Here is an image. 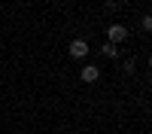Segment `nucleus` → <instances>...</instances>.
Listing matches in <instances>:
<instances>
[{
    "label": "nucleus",
    "mask_w": 152,
    "mask_h": 134,
    "mask_svg": "<svg viewBox=\"0 0 152 134\" xmlns=\"http://www.w3.org/2000/svg\"><path fill=\"white\" fill-rule=\"evenodd\" d=\"M70 55L73 58H85L88 55V43L85 40H70Z\"/></svg>",
    "instance_id": "2"
},
{
    "label": "nucleus",
    "mask_w": 152,
    "mask_h": 134,
    "mask_svg": "<svg viewBox=\"0 0 152 134\" xmlns=\"http://www.w3.org/2000/svg\"><path fill=\"white\" fill-rule=\"evenodd\" d=\"M97 76H100L97 67H82V82H94Z\"/></svg>",
    "instance_id": "3"
},
{
    "label": "nucleus",
    "mask_w": 152,
    "mask_h": 134,
    "mask_svg": "<svg viewBox=\"0 0 152 134\" xmlns=\"http://www.w3.org/2000/svg\"><path fill=\"white\" fill-rule=\"evenodd\" d=\"M100 52H104L107 58H116V55H119V49H116V43H110V40H107V43H104V49H100Z\"/></svg>",
    "instance_id": "4"
},
{
    "label": "nucleus",
    "mask_w": 152,
    "mask_h": 134,
    "mask_svg": "<svg viewBox=\"0 0 152 134\" xmlns=\"http://www.w3.org/2000/svg\"><path fill=\"white\" fill-rule=\"evenodd\" d=\"M125 37H128V28H125V24H110L107 28V40L110 43H122Z\"/></svg>",
    "instance_id": "1"
}]
</instances>
